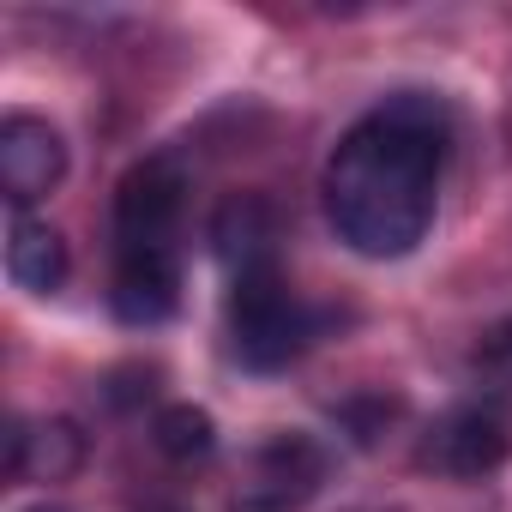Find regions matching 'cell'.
<instances>
[{
  "label": "cell",
  "mask_w": 512,
  "mask_h": 512,
  "mask_svg": "<svg viewBox=\"0 0 512 512\" xmlns=\"http://www.w3.org/2000/svg\"><path fill=\"white\" fill-rule=\"evenodd\" d=\"M446 139V103L422 91H398L362 115L326 163V217L338 241L362 260H404L434 223Z\"/></svg>",
  "instance_id": "1"
},
{
  "label": "cell",
  "mask_w": 512,
  "mask_h": 512,
  "mask_svg": "<svg viewBox=\"0 0 512 512\" xmlns=\"http://www.w3.org/2000/svg\"><path fill=\"white\" fill-rule=\"evenodd\" d=\"M181 211L187 175L175 157H145L115 187V284L109 308L127 326H163L181 308Z\"/></svg>",
  "instance_id": "2"
},
{
  "label": "cell",
  "mask_w": 512,
  "mask_h": 512,
  "mask_svg": "<svg viewBox=\"0 0 512 512\" xmlns=\"http://www.w3.org/2000/svg\"><path fill=\"white\" fill-rule=\"evenodd\" d=\"M314 332H320V314L284 284L278 266L229 278V350L241 368L278 374L314 344Z\"/></svg>",
  "instance_id": "3"
},
{
  "label": "cell",
  "mask_w": 512,
  "mask_h": 512,
  "mask_svg": "<svg viewBox=\"0 0 512 512\" xmlns=\"http://www.w3.org/2000/svg\"><path fill=\"white\" fill-rule=\"evenodd\" d=\"M61 175H67L61 133L37 115H7V127H0V193L13 199V211L37 205L49 187H61Z\"/></svg>",
  "instance_id": "4"
},
{
  "label": "cell",
  "mask_w": 512,
  "mask_h": 512,
  "mask_svg": "<svg viewBox=\"0 0 512 512\" xmlns=\"http://www.w3.org/2000/svg\"><path fill=\"white\" fill-rule=\"evenodd\" d=\"M506 422L488 410V404H464V410H452V416H440L434 428H428V440H422V464L428 470H440V476H458V482H470V476H488L500 458H506Z\"/></svg>",
  "instance_id": "5"
},
{
  "label": "cell",
  "mask_w": 512,
  "mask_h": 512,
  "mask_svg": "<svg viewBox=\"0 0 512 512\" xmlns=\"http://www.w3.org/2000/svg\"><path fill=\"white\" fill-rule=\"evenodd\" d=\"M320 470H326L320 446H308L302 434H284V440L266 446V458H260V482H253L247 500H235V512H290L296 500L314 494Z\"/></svg>",
  "instance_id": "6"
},
{
  "label": "cell",
  "mask_w": 512,
  "mask_h": 512,
  "mask_svg": "<svg viewBox=\"0 0 512 512\" xmlns=\"http://www.w3.org/2000/svg\"><path fill=\"white\" fill-rule=\"evenodd\" d=\"M272 205L260 193H229L211 217V247H217V260L229 266V278L241 272H260V266H278L272 260Z\"/></svg>",
  "instance_id": "7"
},
{
  "label": "cell",
  "mask_w": 512,
  "mask_h": 512,
  "mask_svg": "<svg viewBox=\"0 0 512 512\" xmlns=\"http://www.w3.org/2000/svg\"><path fill=\"white\" fill-rule=\"evenodd\" d=\"M7 278L31 296H55L67 284V241L55 223L31 217V211H13L7 223Z\"/></svg>",
  "instance_id": "8"
},
{
  "label": "cell",
  "mask_w": 512,
  "mask_h": 512,
  "mask_svg": "<svg viewBox=\"0 0 512 512\" xmlns=\"http://www.w3.org/2000/svg\"><path fill=\"white\" fill-rule=\"evenodd\" d=\"M79 464H85V434H79V422H67V416L37 422V428L13 422V434H7V470H13V476L67 482Z\"/></svg>",
  "instance_id": "9"
},
{
  "label": "cell",
  "mask_w": 512,
  "mask_h": 512,
  "mask_svg": "<svg viewBox=\"0 0 512 512\" xmlns=\"http://www.w3.org/2000/svg\"><path fill=\"white\" fill-rule=\"evenodd\" d=\"M157 452L163 458H175V464H193V458H211V446H217V428H211V416L205 410H193V404H169L163 416H157Z\"/></svg>",
  "instance_id": "10"
},
{
  "label": "cell",
  "mask_w": 512,
  "mask_h": 512,
  "mask_svg": "<svg viewBox=\"0 0 512 512\" xmlns=\"http://www.w3.org/2000/svg\"><path fill=\"white\" fill-rule=\"evenodd\" d=\"M43 512H55V506H43Z\"/></svg>",
  "instance_id": "11"
}]
</instances>
